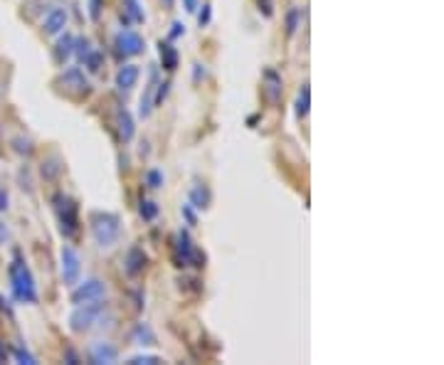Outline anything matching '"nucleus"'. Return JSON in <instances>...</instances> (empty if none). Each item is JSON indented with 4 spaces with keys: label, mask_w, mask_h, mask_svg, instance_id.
I'll return each mask as SVG.
<instances>
[{
    "label": "nucleus",
    "mask_w": 444,
    "mask_h": 365,
    "mask_svg": "<svg viewBox=\"0 0 444 365\" xmlns=\"http://www.w3.org/2000/svg\"><path fill=\"white\" fill-rule=\"evenodd\" d=\"M67 25V10L64 8H52L47 15L42 18V32L44 35H57L64 30Z\"/></svg>",
    "instance_id": "obj_10"
},
{
    "label": "nucleus",
    "mask_w": 444,
    "mask_h": 365,
    "mask_svg": "<svg viewBox=\"0 0 444 365\" xmlns=\"http://www.w3.org/2000/svg\"><path fill=\"white\" fill-rule=\"evenodd\" d=\"M156 82H158V77H156V72L151 74V84L146 87V92H143V97H141V109H138V114H141V119H148L151 116V112H153V92H156Z\"/></svg>",
    "instance_id": "obj_15"
},
{
    "label": "nucleus",
    "mask_w": 444,
    "mask_h": 365,
    "mask_svg": "<svg viewBox=\"0 0 444 365\" xmlns=\"http://www.w3.org/2000/svg\"><path fill=\"white\" fill-rule=\"evenodd\" d=\"M67 361H69V363H77V356H74L72 351H67Z\"/></svg>",
    "instance_id": "obj_39"
},
{
    "label": "nucleus",
    "mask_w": 444,
    "mask_h": 365,
    "mask_svg": "<svg viewBox=\"0 0 444 365\" xmlns=\"http://www.w3.org/2000/svg\"><path fill=\"white\" fill-rule=\"evenodd\" d=\"M10 287H13V297L23 304H35L37 301V289H35V279L30 272L28 264L20 259V254H15V259L10 262Z\"/></svg>",
    "instance_id": "obj_2"
},
{
    "label": "nucleus",
    "mask_w": 444,
    "mask_h": 365,
    "mask_svg": "<svg viewBox=\"0 0 444 365\" xmlns=\"http://www.w3.org/2000/svg\"><path fill=\"white\" fill-rule=\"evenodd\" d=\"M131 365H143V363H161V358L158 356H133L131 361H128Z\"/></svg>",
    "instance_id": "obj_28"
},
{
    "label": "nucleus",
    "mask_w": 444,
    "mask_h": 365,
    "mask_svg": "<svg viewBox=\"0 0 444 365\" xmlns=\"http://www.w3.org/2000/svg\"><path fill=\"white\" fill-rule=\"evenodd\" d=\"M186 32V25L183 23H173V30H171V37L176 40V37H181V35Z\"/></svg>",
    "instance_id": "obj_34"
},
{
    "label": "nucleus",
    "mask_w": 444,
    "mask_h": 365,
    "mask_svg": "<svg viewBox=\"0 0 444 365\" xmlns=\"http://www.w3.org/2000/svg\"><path fill=\"white\" fill-rule=\"evenodd\" d=\"M205 77V69H203V64H196V79Z\"/></svg>",
    "instance_id": "obj_37"
},
{
    "label": "nucleus",
    "mask_w": 444,
    "mask_h": 365,
    "mask_svg": "<svg viewBox=\"0 0 444 365\" xmlns=\"http://www.w3.org/2000/svg\"><path fill=\"white\" fill-rule=\"evenodd\" d=\"M74 52L79 54V59H84L89 52H92V42H89V40H84V37L74 40Z\"/></svg>",
    "instance_id": "obj_26"
},
{
    "label": "nucleus",
    "mask_w": 444,
    "mask_h": 365,
    "mask_svg": "<svg viewBox=\"0 0 444 365\" xmlns=\"http://www.w3.org/2000/svg\"><path fill=\"white\" fill-rule=\"evenodd\" d=\"M183 5H186L188 13H196V10L200 8V5H198V0H183Z\"/></svg>",
    "instance_id": "obj_35"
},
{
    "label": "nucleus",
    "mask_w": 444,
    "mask_h": 365,
    "mask_svg": "<svg viewBox=\"0 0 444 365\" xmlns=\"http://www.w3.org/2000/svg\"><path fill=\"white\" fill-rule=\"evenodd\" d=\"M107 297V284L102 279H84V282H77L72 289V304L79 306V304H92V301H102Z\"/></svg>",
    "instance_id": "obj_6"
},
{
    "label": "nucleus",
    "mask_w": 444,
    "mask_h": 365,
    "mask_svg": "<svg viewBox=\"0 0 444 365\" xmlns=\"http://www.w3.org/2000/svg\"><path fill=\"white\" fill-rule=\"evenodd\" d=\"M308 107H311V89H308V84H304L301 92H299V99H296V116H306L308 114Z\"/></svg>",
    "instance_id": "obj_20"
},
{
    "label": "nucleus",
    "mask_w": 444,
    "mask_h": 365,
    "mask_svg": "<svg viewBox=\"0 0 444 365\" xmlns=\"http://www.w3.org/2000/svg\"><path fill=\"white\" fill-rule=\"evenodd\" d=\"M198 23H200V28H203V25L210 23V5H203L200 15H198Z\"/></svg>",
    "instance_id": "obj_32"
},
{
    "label": "nucleus",
    "mask_w": 444,
    "mask_h": 365,
    "mask_svg": "<svg viewBox=\"0 0 444 365\" xmlns=\"http://www.w3.org/2000/svg\"><path fill=\"white\" fill-rule=\"evenodd\" d=\"M102 0H89V15H92V20H99V13H102Z\"/></svg>",
    "instance_id": "obj_31"
},
{
    "label": "nucleus",
    "mask_w": 444,
    "mask_h": 365,
    "mask_svg": "<svg viewBox=\"0 0 444 365\" xmlns=\"http://www.w3.org/2000/svg\"><path fill=\"white\" fill-rule=\"evenodd\" d=\"M40 171H42V178H44V181H54V178H57L59 173H62V161H59L57 156L44 158V161H42V168H40Z\"/></svg>",
    "instance_id": "obj_18"
},
{
    "label": "nucleus",
    "mask_w": 444,
    "mask_h": 365,
    "mask_svg": "<svg viewBox=\"0 0 444 365\" xmlns=\"http://www.w3.org/2000/svg\"><path fill=\"white\" fill-rule=\"evenodd\" d=\"M133 341L141 343V346H153V343H156V333L151 331L148 323H138V326L133 328Z\"/></svg>",
    "instance_id": "obj_19"
},
{
    "label": "nucleus",
    "mask_w": 444,
    "mask_h": 365,
    "mask_svg": "<svg viewBox=\"0 0 444 365\" xmlns=\"http://www.w3.org/2000/svg\"><path fill=\"white\" fill-rule=\"evenodd\" d=\"M0 99H3V79H0Z\"/></svg>",
    "instance_id": "obj_41"
},
{
    "label": "nucleus",
    "mask_w": 444,
    "mask_h": 365,
    "mask_svg": "<svg viewBox=\"0 0 444 365\" xmlns=\"http://www.w3.org/2000/svg\"><path fill=\"white\" fill-rule=\"evenodd\" d=\"M138 210H141V217L143 220H153L158 215V205L153 203V200H141V208H138Z\"/></svg>",
    "instance_id": "obj_25"
},
{
    "label": "nucleus",
    "mask_w": 444,
    "mask_h": 365,
    "mask_svg": "<svg viewBox=\"0 0 444 365\" xmlns=\"http://www.w3.org/2000/svg\"><path fill=\"white\" fill-rule=\"evenodd\" d=\"M57 87L62 89L67 97H74V99L89 97V92H92V82H89L87 74H84L79 67H69L67 72L59 74Z\"/></svg>",
    "instance_id": "obj_5"
},
{
    "label": "nucleus",
    "mask_w": 444,
    "mask_h": 365,
    "mask_svg": "<svg viewBox=\"0 0 444 365\" xmlns=\"http://www.w3.org/2000/svg\"><path fill=\"white\" fill-rule=\"evenodd\" d=\"M89 225H92L94 242H97L99 247H112V244H116L119 237H121V220L114 213H92Z\"/></svg>",
    "instance_id": "obj_3"
},
{
    "label": "nucleus",
    "mask_w": 444,
    "mask_h": 365,
    "mask_svg": "<svg viewBox=\"0 0 444 365\" xmlns=\"http://www.w3.org/2000/svg\"><path fill=\"white\" fill-rule=\"evenodd\" d=\"M138 77H141V69H138L136 64H124V67L116 72V87L124 89V92H128V89L136 87Z\"/></svg>",
    "instance_id": "obj_12"
},
{
    "label": "nucleus",
    "mask_w": 444,
    "mask_h": 365,
    "mask_svg": "<svg viewBox=\"0 0 444 365\" xmlns=\"http://www.w3.org/2000/svg\"><path fill=\"white\" fill-rule=\"evenodd\" d=\"M183 217L188 220V225H196L198 222V217H196V213H193V205L191 203L183 205Z\"/></svg>",
    "instance_id": "obj_30"
},
{
    "label": "nucleus",
    "mask_w": 444,
    "mask_h": 365,
    "mask_svg": "<svg viewBox=\"0 0 444 365\" xmlns=\"http://www.w3.org/2000/svg\"><path fill=\"white\" fill-rule=\"evenodd\" d=\"M3 239H8V229H5V225H0V242Z\"/></svg>",
    "instance_id": "obj_38"
},
{
    "label": "nucleus",
    "mask_w": 444,
    "mask_h": 365,
    "mask_svg": "<svg viewBox=\"0 0 444 365\" xmlns=\"http://www.w3.org/2000/svg\"><path fill=\"white\" fill-rule=\"evenodd\" d=\"M104 321H112V323L116 321L107 304L102 301L79 304L72 311V316H69V328H72L74 333H82V331H89V328H102Z\"/></svg>",
    "instance_id": "obj_1"
},
{
    "label": "nucleus",
    "mask_w": 444,
    "mask_h": 365,
    "mask_svg": "<svg viewBox=\"0 0 444 365\" xmlns=\"http://www.w3.org/2000/svg\"><path fill=\"white\" fill-rule=\"evenodd\" d=\"M158 52H161L163 69H168V72H173V69L178 67V49L173 47L171 42H161V44H158Z\"/></svg>",
    "instance_id": "obj_16"
},
{
    "label": "nucleus",
    "mask_w": 444,
    "mask_h": 365,
    "mask_svg": "<svg viewBox=\"0 0 444 365\" xmlns=\"http://www.w3.org/2000/svg\"><path fill=\"white\" fill-rule=\"evenodd\" d=\"M0 361H5V346L0 343Z\"/></svg>",
    "instance_id": "obj_40"
},
{
    "label": "nucleus",
    "mask_w": 444,
    "mask_h": 365,
    "mask_svg": "<svg viewBox=\"0 0 444 365\" xmlns=\"http://www.w3.org/2000/svg\"><path fill=\"white\" fill-rule=\"evenodd\" d=\"M15 356H18V361H20V363H30V365L35 363V358L30 356L28 351H23V348H18V351H15Z\"/></svg>",
    "instance_id": "obj_33"
},
{
    "label": "nucleus",
    "mask_w": 444,
    "mask_h": 365,
    "mask_svg": "<svg viewBox=\"0 0 444 365\" xmlns=\"http://www.w3.org/2000/svg\"><path fill=\"white\" fill-rule=\"evenodd\" d=\"M210 200H212V195H210V190H208V185H193L191 188V205L193 208H198V210H205V208H210Z\"/></svg>",
    "instance_id": "obj_14"
},
{
    "label": "nucleus",
    "mask_w": 444,
    "mask_h": 365,
    "mask_svg": "<svg viewBox=\"0 0 444 365\" xmlns=\"http://www.w3.org/2000/svg\"><path fill=\"white\" fill-rule=\"evenodd\" d=\"M116 131H119V138H121L124 143L133 138V131H136V128H133V119L126 109H121V112L116 114Z\"/></svg>",
    "instance_id": "obj_13"
},
{
    "label": "nucleus",
    "mask_w": 444,
    "mask_h": 365,
    "mask_svg": "<svg viewBox=\"0 0 444 365\" xmlns=\"http://www.w3.org/2000/svg\"><path fill=\"white\" fill-rule=\"evenodd\" d=\"M13 148L18 153H25V156H30V153H32V141H30V138H25V136H18V138H13Z\"/></svg>",
    "instance_id": "obj_24"
},
{
    "label": "nucleus",
    "mask_w": 444,
    "mask_h": 365,
    "mask_svg": "<svg viewBox=\"0 0 444 365\" xmlns=\"http://www.w3.org/2000/svg\"><path fill=\"white\" fill-rule=\"evenodd\" d=\"M82 62L89 67V72H99V69H102V64H104V54L97 52V49H92V52H89L87 57L82 59Z\"/></svg>",
    "instance_id": "obj_23"
},
{
    "label": "nucleus",
    "mask_w": 444,
    "mask_h": 365,
    "mask_svg": "<svg viewBox=\"0 0 444 365\" xmlns=\"http://www.w3.org/2000/svg\"><path fill=\"white\" fill-rule=\"evenodd\" d=\"M143 49H146V42H143L141 35L133 32V30H121V32L116 35V52L124 54V57H136Z\"/></svg>",
    "instance_id": "obj_8"
},
{
    "label": "nucleus",
    "mask_w": 444,
    "mask_h": 365,
    "mask_svg": "<svg viewBox=\"0 0 444 365\" xmlns=\"http://www.w3.org/2000/svg\"><path fill=\"white\" fill-rule=\"evenodd\" d=\"M301 18H304V10L301 8H292L287 13V35H294L299 28H301Z\"/></svg>",
    "instance_id": "obj_21"
},
{
    "label": "nucleus",
    "mask_w": 444,
    "mask_h": 365,
    "mask_svg": "<svg viewBox=\"0 0 444 365\" xmlns=\"http://www.w3.org/2000/svg\"><path fill=\"white\" fill-rule=\"evenodd\" d=\"M146 262H148L146 252L141 247H131L126 254V262H124V269H126L128 277H138L143 272V267H146Z\"/></svg>",
    "instance_id": "obj_11"
},
{
    "label": "nucleus",
    "mask_w": 444,
    "mask_h": 365,
    "mask_svg": "<svg viewBox=\"0 0 444 365\" xmlns=\"http://www.w3.org/2000/svg\"><path fill=\"white\" fill-rule=\"evenodd\" d=\"M146 183L151 185V188H161V185H163V173L161 171H148L146 173Z\"/></svg>",
    "instance_id": "obj_27"
},
{
    "label": "nucleus",
    "mask_w": 444,
    "mask_h": 365,
    "mask_svg": "<svg viewBox=\"0 0 444 365\" xmlns=\"http://www.w3.org/2000/svg\"><path fill=\"white\" fill-rule=\"evenodd\" d=\"M59 257H62V282L67 287H74L79 282V277H82V259L69 244H64Z\"/></svg>",
    "instance_id": "obj_7"
},
{
    "label": "nucleus",
    "mask_w": 444,
    "mask_h": 365,
    "mask_svg": "<svg viewBox=\"0 0 444 365\" xmlns=\"http://www.w3.org/2000/svg\"><path fill=\"white\" fill-rule=\"evenodd\" d=\"M54 210H57V220H59V229H62L64 237H74L79 229V210L77 203H74L69 195L59 193L54 198Z\"/></svg>",
    "instance_id": "obj_4"
},
{
    "label": "nucleus",
    "mask_w": 444,
    "mask_h": 365,
    "mask_svg": "<svg viewBox=\"0 0 444 365\" xmlns=\"http://www.w3.org/2000/svg\"><path fill=\"white\" fill-rule=\"evenodd\" d=\"M3 210H8V195H5V190H0V213Z\"/></svg>",
    "instance_id": "obj_36"
},
{
    "label": "nucleus",
    "mask_w": 444,
    "mask_h": 365,
    "mask_svg": "<svg viewBox=\"0 0 444 365\" xmlns=\"http://www.w3.org/2000/svg\"><path fill=\"white\" fill-rule=\"evenodd\" d=\"M259 5V13H264V18H272L274 10H272V0H257Z\"/></svg>",
    "instance_id": "obj_29"
},
{
    "label": "nucleus",
    "mask_w": 444,
    "mask_h": 365,
    "mask_svg": "<svg viewBox=\"0 0 444 365\" xmlns=\"http://www.w3.org/2000/svg\"><path fill=\"white\" fill-rule=\"evenodd\" d=\"M124 10H126V15L133 20V23H143V8H141V3L138 0H126V5H124Z\"/></svg>",
    "instance_id": "obj_22"
},
{
    "label": "nucleus",
    "mask_w": 444,
    "mask_h": 365,
    "mask_svg": "<svg viewBox=\"0 0 444 365\" xmlns=\"http://www.w3.org/2000/svg\"><path fill=\"white\" fill-rule=\"evenodd\" d=\"M72 52H74V37L72 35H64V37L57 42V47H54V57H57L59 64H64Z\"/></svg>",
    "instance_id": "obj_17"
},
{
    "label": "nucleus",
    "mask_w": 444,
    "mask_h": 365,
    "mask_svg": "<svg viewBox=\"0 0 444 365\" xmlns=\"http://www.w3.org/2000/svg\"><path fill=\"white\" fill-rule=\"evenodd\" d=\"M166 3H173V0H166Z\"/></svg>",
    "instance_id": "obj_42"
},
{
    "label": "nucleus",
    "mask_w": 444,
    "mask_h": 365,
    "mask_svg": "<svg viewBox=\"0 0 444 365\" xmlns=\"http://www.w3.org/2000/svg\"><path fill=\"white\" fill-rule=\"evenodd\" d=\"M89 361L92 363H107V365H112V363H116L119 361V351L112 346V343H107V341H97V343H92V348H89Z\"/></svg>",
    "instance_id": "obj_9"
}]
</instances>
